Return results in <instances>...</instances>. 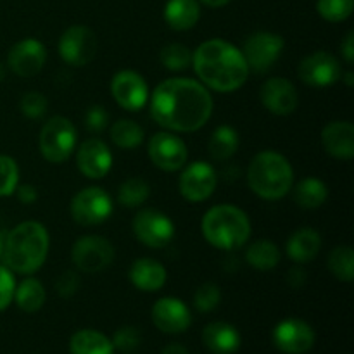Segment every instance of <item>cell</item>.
Listing matches in <instances>:
<instances>
[{
	"label": "cell",
	"instance_id": "6da1fadb",
	"mask_svg": "<svg viewBox=\"0 0 354 354\" xmlns=\"http://www.w3.org/2000/svg\"><path fill=\"white\" fill-rule=\"evenodd\" d=\"M151 116L159 127L173 133L201 130L213 114V97L192 78H168L149 95Z\"/></svg>",
	"mask_w": 354,
	"mask_h": 354
},
{
	"label": "cell",
	"instance_id": "7a4b0ae2",
	"mask_svg": "<svg viewBox=\"0 0 354 354\" xmlns=\"http://www.w3.org/2000/svg\"><path fill=\"white\" fill-rule=\"evenodd\" d=\"M192 66L206 88L230 93L244 86L249 68L241 48L221 38L203 41L192 52Z\"/></svg>",
	"mask_w": 354,
	"mask_h": 354
},
{
	"label": "cell",
	"instance_id": "3957f363",
	"mask_svg": "<svg viewBox=\"0 0 354 354\" xmlns=\"http://www.w3.org/2000/svg\"><path fill=\"white\" fill-rule=\"evenodd\" d=\"M47 228L38 221H24L14 227L3 241L2 261L12 273L31 275L44 266L48 254Z\"/></svg>",
	"mask_w": 354,
	"mask_h": 354
},
{
	"label": "cell",
	"instance_id": "277c9868",
	"mask_svg": "<svg viewBox=\"0 0 354 354\" xmlns=\"http://www.w3.org/2000/svg\"><path fill=\"white\" fill-rule=\"evenodd\" d=\"M249 189L265 201H279L292 190L294 169L289 159L275 151L258 152L248 168Z\"/></svg>",
	"mask_w": 354,
	"mask_h": 354
},
{
	"label": "cell",
	"instance_id": "5b68a950",
	"mask_svg": "<svg viewBox=\"0 0 354 354\" xmlns=\"http://www.w3.org/2000/svg\"><path fill=\"white\" fill-rule=\"evenodd\" d=\"M201 230L213 248L234 252L251 237V221L241 207L220 204L207 209L201 223Z\"/></svg>",
	"mask_w": 354,
	"mask_h": 354
},
{
	"label": "cell",
	"instance_id": "8992f818",
	"mask_svg": "<svg viewBox=\"0 0 354 354\" xmlns=\"http://www.w3.org/2000/svg\"><path fill=\"white\" fill-rule=\"evenodd\" d=\"M76 128L69 118L52 116L41 127L38 137V147L45 161L52 165H62L73 156L76 149Z\"/></svg>",
	"mask_w": 354,
	"mask_h": 354
},
{
	"label": "cell",
	"instance_id": "52a82bcc",
	"mask_svg": "<svg viewBox=\"0 0 354 354\" xmlns=\"http://www.w3.org/2000/svg\"><path fill=\"white\" fill-rule=\"evenodd\" d=\"M283 47H286V41L280 35L270 33V31H256L245 38L241 52L248 62L249 73L263 75L270 71V68L279 61Z\"/></svg>",
	"mask_w": 354,
	"mask_h": 354
},
{
	"label": "cell",
	"instance_id": "ba28073f",
	"mask_svg": "<svg viewBox=\"0 0 354 354\" xmlns=\"http://www.w3.org/2000/svg\"><path fill=\"white\" fill-rule=\"evenodd\" d=\"M113 199L100 187H86L75 194L71 201V216L82 227H95L113 214Z\"/></svg>",
	"mask_w": 354,
	"mask_h": 354
},
{
	"label": "cell",
	"instance_id": "9c48e42d",
	"mask_svg": "<svg viewBox=\"0 0 354 354\" xmlns=\"http://www.w3.org/2000/svg\"><path fill=\"white\" fill-rule=\"evenodd\" d=\"M131 230L138 242L151 249H161L175 237V223L158 209H140L131 221Z\"/></svg>",
	"mask_w": 354,
	"mask_h": 354
},
{
	"label": "cell",
	"instance_id": "30bf717a",
	"mask_svg": "<svg viewBox=\"0 0 354 354\" xmlns=\"http://www.w3.org/2000/svg\"><path fill=\"white\" fill-rule=\"evenodd\" d=\"M71 259L82 273H99L114 261V248L107 239L85 235L73 244Z\"/></svg>",
	"mask_w": 354,
	"mask_h": 354
},
{
	"label": "cell",
	"instance_id": "8fae6325",
	"mask_svg": "<svg viewBox=\"0 0 354 354\" xmlns=\"http://www.w3.org/2000/svg\"><path fill=\"white\" fill-rule=\"evenodd\" d=\"M57 50L66 64L83 68L90 64L97 54L95 33L83 24L69 26L59 38Z\"/></svg>",
	"mask_w": 354,
	"mask_h": 354
},
{
	"label": "cell",
	"instance_id": "7c38bea8",
	"mask_svg": "<svg viewBox=\"0 0 354 354\" xmlns=\"http://www.w3.org/2000/svg\"><path fill=\"white\" fill-rule=\"evenodd\" d=\"M149 158L156 168L162 171H178L189 159V149L185 142L173 131H159L152 135L147 145Z\"/></svg>",
	"mask_w": 354,
	"mask_h": 354
},
{
	"label": "cell",
	"instance_id": "4fadbf2b",
	"mask_svg": "<svg viewBox=\"0 0 354 354\" xmlns=\"http://www.w3.org/2000/svg\"><path fill=\"white\" fill-rule=\"evenodd\" d=\"M342 66L335 55L330 52L317 50L306 55L297 66V76L303 83L317 88L332 86L342 80Z\"/></svg>",
	"mask_w": 354,
	"mask_h": 354
},
{
	"label": "cell",
	"instance_id": "5bb4252c",
	"mask_svg": "<svg viewBox=\"0 0 354 354\" xmlns=\"http://www.w3.org/2000/svg\"><path fill=\"white\" fill-rule=\"evenodd\" d=\"M313 327L301 318H286L279 322L272 332L275 348L283 354H306L315 346Z\"/></svg>",
	"mask_w": 354,
	"mask_h": 354
},
{
	"label": "cell",
	"instance_id": "9a60e30c",
	"mask_svg": "<svg viewBox=\"0 0 354 354\" xmlns=\"http://www.w3.org/2000/svg\"><path fill=\"white\" fill-rule=\"evenodd\" d=\"M111 93H113L116 104H120V107H123L124 111H131V113L144 109L145 104L149 102V95H151L144 76L131 69H123L113 76Z\"/></svg>",
	"mask_w": 354,
	"mask_h": 354
},
{
	"label": "cell",
	"instance_id": "2e32d148",
	"mask_svg": "<svg viewBox=\"0 0 354 354\" xmlns=\"http://www.w3.org/2000/svg\"><path fill=\"white\" fill-rule=\"evenodd\" d=\"M218 176L213 166L206 161H196L187 166L180 175V194L189 203H204L213 196Z\"/></svg>",
	"mask_w": 354,
	"mask_h": 354
},
{
	"label": "cell",
	"instance_id": "e0dca14e",
	"mask_svg": "<svg viewBox=\"0 0 354 354\" xmlns=\"http://www.w3.org/2000/svg\"><path fill=\"white\" fill-rule=\"evenodd\" d=\"M47 62V48L37 38H24L14 44L7 54V66L21 78H33Z\"/></svg>",
	"mask_w": 354,
	"mask_h": 354
},
{
	"label": "cell",
	"instance_id": "ac0fdd59",
	"mask_svg": "<svg viewBox=\"0 0 354 354\" xmlns=\"http://www.w3.org/2000/svg\"><path fill=\"white\" fill-rule=\"evenodd\" d=\"M152 324L165 334H182L192 324L189 306L178 297H161L151 311Z\"/></svg>",
	"mask_w": 354,
	"mask_h": 354
},
{
	"label": "cell",
	"instance_id": "d6986e66",
	"mask_svg": "<svg viewBox=\"0 0 354 354\" xmlns=\"http://www.w3.org/2000/svg\"><path fill=\"white\" fill-rule=\"evenodd\" d=\"M76 166L86 178L100 180L113 168V152L100 138H88L76 151Z\"/></svg>",
	"mask_w": 354,
	"mask_h": 354
},
{
	"label": "cell",
	"instance_id": "ffe728a7",
	"mask_svg": "<svg viewBox=\"0 0 354 354\" xmlns=\"http://www.w3.org/2000/svg\"><path fill=\"white\" fill-rule=\"evenodd\" d=\"M259 100H261L263 107L272 114L287 116L296 111L297 104H299V93L289 80L275 76V78L266 80L261 85Z\"/></svg>",
	"mask_w": 354,
	"mask_h": 354
},
{
	"label": "cell",
	"instance_id": "44dd1931",
	"mask_svg": "<svg viewBox=\"0 0 354 354\" xmlns=\"http://www.w3.org/2000/svg\"><path fill=\"white\" fill-rule=\"evenodd\" d=\"M322 145L332 158L349 161L354 158V124L351 121H332L322 130Z\"/></svg>",
	"mask_w": 354,
	"mask_h": 354
},
{
	"label": "cell",
	"instance_id": "7402d4cb",
	"mask_svg": "<svg viewBox=\"0 0 354 354\" xmlns=\"http://www.w3.org/2000/svg\"><path fill=\"white\" fill-rule=\"evenodd\" d=\"M131 286L142 292H158L165 287L168 273L159 261L152 258H138L131 263L128 272Z\"/></svg>",
	"mask_w": 354,
	"mask_h": 354
},
{
	"label": "cell",
	"instance_id": "603a6c76",
	"mask_svg": "<svg viewBox=\"0 0 354 354\" xmlns=\"http://www.w3.org/2000/svg\"><path fill=\"white\" fill-rule=\"evenodd\" d=\"M203 342L213 354H235L242 344L241 332L227 322H213L203 330Z\"/></svg>",
	"mask_w": 354,
	"mask_h": 354
},
{
	"label": "cell",
	"instance_id": "cb8c5ba5",
	"mask_svg": "<svg viewBox=\"0 0 354 354\" xmlns=\"http://www.w3.org/2000/svg\"><path fill=\"white\" fill-rule=\"evenodd\" d=\"M322 249V237L315 228L304 227L294 232L286 245L287 256L297 265L313 261Z\"/></svg>",
	"mask_w": 354,
	"mask_h": 354
},
{
	"label": "cell",
	"instance_id": "d4e9b609",
	"mask_svg": "<svg viewBox=\"0 0 354 354\" xmlns=\"http://www.w3.org/2000/svg\"><path fill=\"white\" fill-rule=\"evenodd\" d=\"M199 17V0H168L165 7V21L175 31L192 30Z\"/></svg>",
	"mask_w": 354,
	"mask_h": 354
},
{
	"label": "cell",
	"instance_id": "484cf974",
	"mask_svg": "<svg viewBox=\"0 0 354 354\" xmlns=\"http://www.w3.org/2000/svg\"><path fill=\"white\" fill-rule=\"evenodd\" d=\"M114 346L107 335L93 328H83L75 332L69 339L71 354H114Z\"/></svg>",
	"mask_w": 354,
	"mask_h": 354
},
{
	"label": "cell",
	"instance_id": "4316f807",
	"mask_svg": "<svg viewBox=\"0 0 354 354\" xmlns=\"http://www.w3.org/2000/svg\"><path fill=\"white\" fill-rule=\"evenodd\" d=\"M47 301V290L38 279L28 277L14 290V303L24 313H37Z\"/></svg>",
	"mask_w": 354,
	"mask_h": 354
},
{
	"label": "cell",
	"instance_id": "83f0119b",
	"mask_svg": "<svg viewBox=\"0 0 354 354\" xmlns=\"http://www.w3.org/2000/svg\"><path fill=\"white\" fill-rule=\"evenodd\" d=\"M239 145H241V137H239L237 130L228 124H221L211 135L207 149H209V156L213 161L225 162L234 158L235 152L239 151Z\"/></svg>",
	"mask_w": 354,
	"mask_h": 354
},
{
	"label": "cell",
	"instance_id": "f1b7e54d",
	"mask_svg": "<svg viewBox=\"0 0 354 354\" xmlns=\"http://www.w3.org/2000/svg\"><path fill=\"white\" fill-rule=\"evenodd\" d=\"M282 259V252H280L279 245L272 241H256L245 249V261L259 272H270L275 268Z\"/></svg>",
	"mask_w": 354,
	"mask_h": 354
},
{
	"label": "cell",
	"instance_id": "f546056e",
	"mask_svg": "<svg viewBox=\"0 0 354 354\" xmlns=\"http://www.w3.org/2000/svg\"><path fill=\"white\" fill-rule=\"evenodd\" d=\"M328 187L315 176L303 178L294 189V201L303 209H317L327 201Z\"/></svg>",
	"mask_w": 354,
	"mask_h": 354
},
{
	"label": "cell",
	"instance_id": "4dcf8cb0",
	"mask_svg": "<svg viewBox=\"0 0 354 354\" xmlns=\"http://www.w3.org/2000/svg\"><path fill=\"white\" fill-rule=\"evenodd\" d=\"M111 140L116 147L123 149V151H131V149L140 147L144 142L145 133L138 123L131 120H118L116 123L111 127L109 130Z\"/></svg>",
	"mask_w": 354,
	"mask_h": 354
},
{
	"label": "cell",
	"instance_id": "1f68e13d",
	"mask_svg": "<svg viewBox=\"0 0 354 354\" xmlns=\"http://www.w3.org/2000/svg\"><path fill=\"white\" fill-rule=\"evenodd\" d=\"M149 196H151V185L140 176H130L118 189V201L128 209L140 207L149 199Z\"/></svg>",
	"mask_w": 354,
	"mask_h": 354
},
{
	"label": "cell",
	"instance_id": "d6a6232c",
	"mask_svg": "<svg viewBox=\"0 0 354 354\" xmlns=\"http://www.w3.org/2000/svg\"><path fill=\"white\" fill-rule=\"evenodd\" d=\"M327 266L332 275L341 282L354 279V252L349 245H337L328 252Z\"/></svg>",
	"mask_w": 354,
	"mask_h": 354
},
{
	"label": "cell",
	"instance_id": "836d02e7",
	"mask_svg": "<svg viewBox=\"0 0 354 354\" xmlns=\"http://www.w3.org/2000/svg\"><path fill=\"white\" fill-rule=\"evenodd\" d=\"M159 61L169 71H185L192 66V50L187 45L169 44L159 52Z\"/></svg>",
	"mask_w": 354,
	"mask_h": 354
},
{
	"label": "cell",
	"instance_id": "e575fe53",
	"mask_svg": "<svg viewBox=\"0 0 354 354\" xmlns=\"http://www.w3.org/2000/svg\"><path fill=\"white\" fill-rule=\"evenodd\" d=\"M317 9L328 23H341L353 14L354 0H318Z\"/></svg>",
	"mask_w": 354,
	"mask_h": 354
},
{
	"label": "cell",
	"instance_id": "d590c367",
	"mask_svg": "<svg viewBox=\"0 0 354 354\" xmlns=\"http://www.w3.org/2000/svg\"><path fill=\"white\" fill-rule=\"evenodd\" d=\"M19 185V166L10 156L0 154V197L12 196Z\"/></svg>",
	"mask_w": 354,
	"mask_h": 354
},
{
	"label": "cell",
	"instance_id": "8d00e7d4",
	"mask_svg": "<svg viewBox=\"0 0 354 354\" xmlns=\"http://www.w3.org/2000/svg\"><path fill=\"white\" fill-rule=\"evenodd\" d=\"M221 301V290L216 283L206 282L194 294V306L199 313H211L218 308Z\"/></svg>",
	"mask_w": 354,
	"mask_h": 354
},
{
	"label": "cell",
	"instance_id": "74e56055",
	"mask_svg": "<svg viewBox=\"0 0 354 354\" xmlns=\"http://www.w3.org/2000/svg\"><path fill=\"white\" fill-rule=\"evenodd\" d=\"M47 97L40 92H28L21 97L19 109L30 120H40L47 113Z\"/></svg>",
	"mask_w": 354,
	"mask_h": 354
},
{
	"label": "cell",
	"instance_id": "f35d334b",
	"mask_svg": "<svg viewBox=\"0 0 354 354\" xmlns=\"http://www.w3.org/2000/svg\"><path fill=\"white\" fill-rule=\"evenodd\" d=\"M111 342H113L114 349H120V351L123 353H130V351H135V349L140 346L142 334L137 327L127 325V327H121L114 332Z\"/></svg>",
	"mask_w": 354,
	"mask_h": 354
},
{
	"label": "cell",
	"instance_id": "ab89813d",
	"mask_svg": "<svg viewBox=\"0 0 354 354\" xmlns=\"http://www.w3.org/2000/svg\"><path fill=\"white\" fill-rule=\"evenodd\" d=\"M16 279L7 266L0 265V311H6L14 301Z\"/></svg>",
	"mask_w": 354,
	"mask_h": 354
},
{
	"label": "cell",
	"instance_id": "60d3db41",
	"mask_svg": "<svg viewBox=\"0 0 354 354\" xmlns=\"http://www.w3.org/2000/svg\"><path fill=\"white\" fill-rule=\"evenodd\" d=\"M109 124V113L102 106L88 107L85 114V127L92 133H100Z\"/></svg>",
	"mask_w": 354,
	"mask_h": 354
},
{
	"label": "cell",
	"instance_id": "b9f144b4",
	"mask_svg": "<svg viewBox=\"0 0 354 354\" xmlns=\"http://www.w3.org/2000/svg\"><path fill=\"white\" fill-rule=\"evenodd\" d=\"M80 289V277L78 273L73 272V270H66L59 275V279L55 280V290L61 297H71L75 296L76 290Z\"/></svg>",
	"mask_w": 354,
	"mask_h": 354
},
{
	"label": "cell",
	"instance_id": "7bdbcfd3",
	"mask_svg": "<svg viewBox=\"0 0 354 354\" xmlns=\"http://www.w3.org/2000/svg\"><path fill=\"white\" fill-rule=\"evenodd\" d=\"M14 194H16L17 201L23 204H33L35 201L38 199V190L37 187L30 185V183H23V185H17L16 190H14Z\"/></svg>",
	"mask_w": 354,
	"mask_h": 354
},
{
	"label": "cell",
	"instance_id": "ee69618b",
	"mask_svg": "<svg viewBox=\"0 0 354 354\" xmlns=\"http://www.w3.org/2000/svg\"><path fill=\"white\" fill-rule=\"evenodd\" d=\"M341 54L348 64H353L354 62V31H348V35H346L344 40H342Z\"/></svg>",
	"mask_w": 354,
	"mask_h": 354
},
{
	"label": "cell",
	"instance_id": "f6af8a7d",
	"mask_svg": "<svg viewBox=\"0 0 354 354\" xmlns=\"http://www.w3.org/2000/svg\"><path fill=\"white\" fill-rule=\"evenodd\" d=\"M287 282H289V286L294 287V289H301V287H304V283H306V272H304L301 266H296V268L290 270L289 275H287Z\"/></svg>",
	"mask_w": 354,
	"mask_h": 354
},
{
	"label": "cell",
	"instance_id": "bcb514c9",
	"mask_svg": "<svg viewBox=\"0 0 354 354\" xmlns=\"http://www.w3.org/2000/svg\"><path fill=\"white\" fill-rule=\"evenodd\" d=\"M161 354H190V353H189V349H187L183 344H178V342H171V344H168L165 349H162Z\"/></svg>",
	"mask_w": 354,
	"mask_h": 354
},
{
	"label": "cell",
	"instance_id": "7dc6e473",
	"mask_svg": "<svg viewBox=\"0 0 354 354\" xmlns=\"http://www.w3.org/2000/svg\"><path fill=\"white\" fill-rule=\"evenodd\" d=\"M199 2H203L207 7H223L227 3H230L232 0H199Z\"/></svg>",
	"mask_w": 354,
	"mask_h": 354
},
{
	"label": "cell",
	"instance_id": "c3c4849f",
	"mask_svg": "<svg viewBox=\"0 0 354 354\" xmlns=\"http://www.w3.org/2000/svg\"><path fill=\"white\" fill-rule=\"evenodd\" d=\"M341 78H344V80H346V85H348V86H353V78H354V75H353L351 71L346 73V75H344V73H342Z\"/></svg>",
	"mask_w": 354,
	"mask_h": 354
},
{
	"label": "cell",
	"instance_id": "681fc988",
	"mask_svg": "<svg viewBox=\"0 0 354 354\" xmlns=\"http://www.w3.org/2000/svg\"><path fill=\"white\" fill-rule=\"evenodd\" d=\"M3 78H6V68H3V64L0 62V83L3 82Z\"/></svg>",
	"mask_w": 354,
	"mask_h": 354
},
{
	"label": "cell",
	"instance_id": "f907efd6",
	"mask_svg": "<svg viewBox=\"0 0 354 354\" xmlns=\"http://www.w3.org/2000/svg\"><path fill=\"white\" fill-rule=\"evenodd\" d=\"M2 249H3V239L2 235H0V259H2Z\"/></svg>",
	"mask_w": 354,
	"mask_h": 354
}]
</instances>
